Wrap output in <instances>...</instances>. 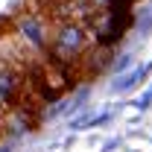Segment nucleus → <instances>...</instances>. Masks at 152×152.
I'll return each mask as SVG.
<instances>
[{
    "label": "nucleus",
    "mask_w": 152,
    "mask_h": 152,
    "mask_svg": "<svg viewBox=\"0 0 152 152\" xmlns=\"http://www.w3.org/2000/svg\"><path fill=\"white\" fill-rule=\"evenodd\" d=\"M96 41L91 29L82 20H56L53 29V47L44 53L53 64H82V58L88 56V50ZM82 70V67H79Z\"/></svg>",
    "instance_id": "f257e3e1"
},
{
    "label": "nucleus",
    "mask_w": 152,
    "mask_h": 152,
    "mask_svg": "<svg viewBox=\"0 0 152 152\" xmlns=\"http://www.w3.org/2000/svg\"><path fill=\"white\" fill-rule=\"evenodd\" d=\"M149 99H152V91H149V94H146V96H143V102H140V105H146V102H149Z\"/></svg>",
    "instance_id": "423d86ee"
},
{
    "label": "nucleus",
    "mask_w": 152,
    "mask_h": 152,
    "mask_svg": "<svg viewBox=\"0 0 152 152\" xmlns=\"http://www.w3.org/2000/svg\"><path fill=\"white\" fill-rule=\"evenodd\" d=\"M85 26L91 29L96 44L114 47L126 35V29L132 26V3L129 0H114V6H108V9H96Z\"/></svg>",
    "instance_id": "f03ea898"
},
{
    "label": "nucleus",
    "mask_w": 152,
    "mask_h": 152,
    "mask_svg": "<svg viewBox=\"0 0 152 152\" xmlns=\"http://www.w3.org/2000/svg\"><path fill=\"white\" fill-rule=\"evenodd\" d=\"M129 3H134V0H129Z\"/></svg>",
    "instance_id": "0eeeda50"
},
{
    "label": "nucleus",
    "mask_w": 152,
    "mask_h": 152,
    "mask_svg": "<svg viewBox=\"0 0 152 152\" xmlns=\"http://www.w3.org/2000/svg\"><path fill=\"white\" fill-rule=\"evenodd\" d=\"M12 23H15V35L20 38L23 47H29V50H35V53H47V50L53 47V29H56V23L50 18H44L41 12L18 15Z\"/></svg>",
    "instance_id": "20e7f679"
},
{
    "label": "nucleus",
    "mask_w": 152,
    "mask_h": 152,
    "mask_svg": "<svg viewBox=\"0 0 152 152\" xmlns=\"http://www.w3.org/2000/svg\"><path fill=\"white\" fill-rule=\"evenodd\" d=\"M3 123H6V105L0 102V129H3Z\"/></svg>",
    "instance_id": "39448f33"
},
{
    "label": "nucleus",
    "mask_w": 152,
    "mask_h": 152,
    "mask_svg": "<svg viewBox=\"0 0 152 152\" xmlns=\"http://www.w3.org/2000/svg\"><path fill=\"white\" fill-rule=\"evenodd\" d=\"M0 102L6 105V111L12 108H35L38 99L29 91L26 73L18 61H6L0 58Z\"/></svg>",
    "instance_id": "7ed1b4c3"
}]
</instances>
